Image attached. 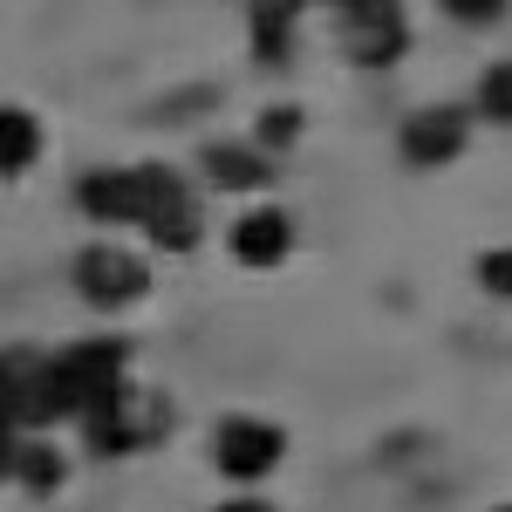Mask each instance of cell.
<instances>
[{"instance_id": "cell-3", "label": "cell", "mask_w": 512, "mask_h": 512, "mask_svg": "<svg viewBox=\"0 0 512 512\" xmlns=\"http://www.w3.org/2000/svg\"><path fill=\"white\" fill-rule=\"evenodd\" d=\"M82 431H89V451H96V458H130V451H144V444L164 431V403L123 390L117 403H103L96 417H82Z\"/></svg>"}, {"instance_id": "cell-7", "label": "cell", "mask_w": 512, "mask_h": 512, "mask_svg": "<svg viewBox=\"0 0 512 512\" xmlns=\"http://www.w3.org/2000/svg\"><path fill=\"white\" fill-rule=\"evenodd\" d=\"M465 151V110L437 103V110H417L403 123V158L410 164H451Z\"/></svg>"}, {"instance_id": "cell-2", "label": "cell", "mask_w": 512, "mask_h": 512, "mask_svg": "<svg viewBox=\"0 0 512 512\" xmlns=\"http://www.w3.org/2000/svg\"><path fill=\"white\" fill-rule=\"evenodd\" d=\"M137 185H144V219H137V226L158 239L164 253H192L198 246V205H192V192H185V178L164 171V164H144Z\"/></svg>"}, {"instance_id": "cell-6", "label": "cell", "mask_w": 512, "mask_h": 512, "mask_svg": "<svg viewBox=\"0 0 512 512\" xmlns=\"http://www.w3.org/2000/svg\"><path fill=\"white\" fill-rule=\"evenodd\" d=\"M280 451H287V437H280L274 424H260V417L219 424V444H212V458H219L226 478H267L280 465Z\"/></svg>"}, {"instance_id": "cell-1", "label": "cell", "mask_w": 512, "mask_h": 512, "mask_svg": "<svg viewBox=\"0 0 512 512\" xmlns=\"http://www.w3.org/2000/svg\"><path fill=\"white\" fill-rule=\"evenodd\" d=\"M41 383H48V410L55 417H96L103 403H117L130 390V342H117V335L69 342L62 355L41 362Z\"/></svg>"}, {"instance_id": "cell-5", "label": "cell", "mask_w": 512, "mask_h": 512, "mask_svg": "<svg viewBox=\"0 0 512 512\" xmlns=\"http://www.w3.org/2000/svg\"><path fill=\"white\" fill-rule=\"evenodd\" d=\"M76 287H82V301H96V308H123V301H137L151 287V267L137 253H123V246H82Z\"/></svg>"}, {"instance_id": "cell-10", "label": "cell", "mask_w": 512, "mask_h": 512, "mask_svg": "<svg viewBox=\"0 0 512 512\" xmlns=\"http://www.w3.org/2000/svg\"><path fill=\"white\" fill-rule=\"evenodd\" d=\"M205 171H212V185H226V192H260V185L274 178V164L239 151V144H205Z\"/></svg>"}, {"instance_id": "cell-16", "label": "cell", "mask_w": 512, "mask_h": 512, "mask_svg": "<svg viewBox=\"0 0 512 512\" xmlns=\"http://www.w3.org/2000/svg\"><path fill=\"white\" fill-rule=\"evenodd\" d=\"M444 14H451V21L485 28V21H499V14H506V0H444Z\"/></svg>"}, {"instance_id": "cell-14", "label": "cell", "mask_w": 512, "mask_h": 512, "mask_svg": "<svg viewBox=\"0 0 512 512\" xmlns=\"http://www.w3.org/2000/svg\"><path fill=\"white\" fill-rule=\"evenodd\" d=\"M478 280H485V294H499V301H512V246H499V253H485V260H478Z\"/></svg>"}, {"instance_id": "cell-8", "label": "cell", "mask_w": 512, "mask_h": 512, "mask_svg": "<svg viewBox=\"0 0 512 512\" xmlns=\"http://www.w3.org/2000/svg\"><path fill=\"white\" fill-rule=\"evenodd\" d=\"M76 198H82V212L103 219V226H137V219H144V185H137V171H89Z\"/></svg>"}, {"instance_id": "cell-17", "label": "cell", "mask_w": 512, "mask_h": 512, "mask_svg": "<svg viewBox=\"0 0 512 512\" xmlns=\"http://www.w3.org/2000/svg\"><path fill=\"white\" fill-rule=\"evenodd\" d=\"M212 512H274L267 499H226V506H212Z\"/></svg>"}, {"instance_id": "cell-9", "label": "cell", "mask_w": 512, "mask_h": 512, "mask_svg": "<svg viewBox=\"0 0 512 512\" xmlns=\"http://www.w3.org/2000/svg\"><path fill=\"white\" fill-rule=\"evenodd\" d=\"M287 246H294V226H287V212H246L233 226V253L246 260V267H274V260H287Z\"/></svg>"}, {"instance_id": "cell-18", "label": "cell", "mask_w": 512, "mask_h": 512, "mask_svg": "<svg viewBox=\"0 0 512 512\" xmlns=\"http://www.w3.org/2000/svg\"><path fill=\"white\" fill-rule=\"evenodd\" d=\"M499 512H512V506H499Z\"/></svg>"}, {"instance_id": "cell-11", "label": "cell", "mask_w": 512, "mask_h": 512, "mask_svg": "<svg viewBox=\"0 0 512 512\" xmlns=\"http://www.w3.org/2000/svg\"><path fill=\"white\" fill-rule=\"evenodd\" d=\"M41 158V123L28 110H0V178H14V171H28Z\"/></svg>"}, {"instance_id": "cell-13", "label": "cell", "mask_w": 512, "mask_h": 512, "mask_svg": "<svg viewBox=\"0 0 512 512\" xmlns=\"http://www.w3.org/2000/svg\"><path fill=\"white\" fill-rule=\"evenodd\" d=\"M478 110L499 117V123H512V62H492V69H485V82H478Z\"/></svg>"}, {"instance_id": "cell-15", "label": "cell", "mask_w": 512, "mask_h": 512, "mask_svg": "<svg viewBox=\"0 0 512 512\" xmlns=\"http://www.w3.org/2000/svg\"><path fill=\"white\" fill-rule=\"evenodd\" d=\"M301 137V110H267L260 117V144H294Z\"/></svg>"}, {"instance_id": "cell-4", "label": "cell", "mask_w": 512, "mask_h": 512, "mask_svg": "<svg viewBox=\"0 0 512 512\" xmlns=\"http://www.w3.org/2000/svg\"><path fill=\"white\" fill-rule=\"evenodd\" d=\"M403 7L396 0H342V48L362 69H383L403 55Z\"/></svg>"}, {"instance_id": "cell-19", "label": "cell", "mask_w": 512, "mask_h": 512, "mask_svg": "<svg viewBox=\"0 0 512 512\" xmlns=\"http://www.w3.org/2000/svg\"><path fill=\"white\" fill-rule=\"evenodd\" d=\"M0 369H7V362H0Z\"/></svg>"}, {"instance_id": "cell-12", "label": "cell", "mask_w": 512, "mask_h": 512, "mask_svg": "<svg viewBox=\"0 0 512 512\" xmlns=\"http://www.w3.org/2000/svg\"><path fill=\"white\" fill-rule=\"evenodd\" d=\"M7 478H21L28 492H55V485L69 478V465H62V451H55V444L21 437V444H14V465H7Z\"/></svg>"}]
</instances>
